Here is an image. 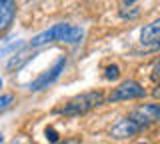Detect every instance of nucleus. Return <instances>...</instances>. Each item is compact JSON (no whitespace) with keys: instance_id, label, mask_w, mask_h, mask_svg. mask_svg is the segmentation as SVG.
<instances>
[{"instance_id":"f257e3e1","label":"nucleus","mask_w":160,"mask_h":144,"mask_svg":"<svg viewBox=\"0 0 160 144\" xmlns=\"http://www.w3.org/2000/svg\"><path fill=\"white\" fill-rule=\"evenodd\" d=\"M84 36V30L80 26H74V24H68V22H62V24H54L52 28L40 32L38 36L32 38L30 46L38 48V46H44L48 42H68V44H78Z\"/></svg>"},{"instance_id":"f03ea898","label":"nucleus","mask_w":160,"mask_h":144,"mask_svg":"<svg viewBox=\"0 0 160 144\" xmlns=\"http://www.w3.org/2000/svg\"><path fill=\"white\" fill-rule=\"evenodd\" d=\"M104 102V94L102 92H84L80 96L72 98L64 108H60V114H66V116H76V114H84L92 108L100 106Z\"/></svg>"},{"instance_id":"7ed1b4c3","label":"nucleus","mask_w":160,"mask_h":144,"mask_svg":"<svg viewBox=\"0 0 160 144\" xmlns=\"http://www.w3.org/2000/svg\"><path fill=\"white\" fill-rule=\"evenodd\" d=\"M144 88L140 86L136 80H124L120 82L112 92H110L108 100L110 102H120V100H132V98H142L144 96Z\"/></svg>"},{"instance_id":"20e7f679","label":"nucleus","mask_w":160,"mask_h":144,"mask_svg":"<svg viewBox=\"0 0 160 144\" xmlns=\"http://www.w3.org/2000/svg\"><path fill=\"white\" fill-rule=\"evenodd\" d=\"M130 120H134L138 126H148L160 120V104H142L130 112Z\"/></svg>"},{"instance_id":"39448f33","label":"nucleus","mask_w":160,"mask_h":144,"mask_svg":"<svg viewBox=\"0 0 160 144\" xmlns=\"http://www.w3.org/2000/svg\"><path fill=\"white\" fill-rule=\"evenodd\" d=\"M64 66H66V58L64 56H60L56 62H54V66L50 68V70H46L44 74H40V76L36 78V80L34 82H30V90H42V88H48L50 84H52L54 80H56V78L60 76V74H62V70H64Z\"/></svg>"},{"instance_id":"423d86ee","label":"nucleus","mask_w":160,"mask_h":144,"mask_svg":"<svg viewBox=\"0 0 160 144\" xmlns=\"http://www.w3.org/2000/svg\"><path fill=\"white\" fill-rule=\"evenodd\" d=\"M140 128L142 126H138L134 120L122 118V120H118L112 128H110V136H114V138H128V136H134Z\"/></svg>"},{"instance_id":"0eeeda50","label":"nucleus","mask_w":160,"mask_h":144,"mask_svg":"<svg viewBox=\"0 0 160 144\" xmlns=\"http://www.w3.org/2000/svg\"><path fill=\"white\" fill-rule=\"evenodd\" d=\"M16 14V2L14 0H0V32H4L12 24Z\"/></svg>"},{"instance_id":"6e6552de","label":"nucleus","mask_w":160,"mask_h":144,"mask_svg":"<svg viewBox=\"0 0 160 144\" xmlns=\"http://www.w3.org/2000/svg\"><path fill=\"white\" fill-rule=\"evenodd\" d=\"M160 38V20H154L146 24L140 32V42L142 44H154Z\"/></svg>"},{"instance_id":"1a4fd4ad","label":"nucleus","mask_w":160,"mask_h":144,"mask_svg":"<svg viewBox=\"0 0 160 144\" xmlns=\"http://www.w3.org/2000/svg\"><path fill=\"white\" fill-rule=\"evenodd\" d=\"M28 60V56H24V54H18V56H14L12 60L8 62V70H14V68H20L24 62Z\"/></svg>"},{"instance_id":"9d476101","label":"nucleus","mask_w":160,"mask_h":144,"mask_svg":"<svg viewBox=\"0 0 160 144\" xmlns=\"http://www.w3.org/2000/svg\"><path fill=\"white\" fill-rule=\"evenodd\" d=\"M104 76L108 78V80H116V78L120 76V68L116 66V64H112V66L106 68V72H104Z\"/></svg>"},{"instance_id":"9b49d317","label":"nucleus","mask_w":160,"mask_h":144,"mask_svg":"<svg viewBox=\"0 0 160 144\" xmlns=\"http://www.w3.org/2000/svg\"><path fill=\"white\" fill-rule=\"evenodd\" d=\"M12 102H14V96H12V94H4V96H0V110H6Z\"/></svg>"},{"instance_id":"f8f14e48","label":"nucleus","mask_w":160,"mask_h":144,"mask_svg":"<svg viewBox=\"0 0 160 144\" xmlns=\"http://www.w3.org/2000/svg\"><path fill=\"white\" fill-rule=\"evenodd\" d=\"M46 138L50 142H58V132L54 128H46Z\"/></svg>"},{"instance_id":"ddd939ff","label":"nucleus","mask_w":160,"mask_h":144,"mask_svg":"<svg viewBox=\"0 0 160 144\" xmlns=\"http://www.w3.org/2000/svg\"><path fill=\"white\" fill-rule=\"evenodd\" d=\"M60 144H80L78 138H72V140H66V142H60Z\"/></svg>"},{"instance_id":"4468645a","label":"nucleus","mask_w":160,"mask_h":144,"mask_svg":"<svg viewBox=\"0 0 160 144\" xmlns=\"http://www.w3.org/2000/svg\"><path fill=\"white\" fill-rule=\"evenodd\" d=\"M132 2H136V0H122V6L126 8V6H130V4H132Z\"/></svg>"},{"instance_id":"2eb2a0df","label":"nucleus","mask_w":160,"mask_h":144,"mask_svg":"<svg viewBox=\"0 0 160 144\" xmlns=\"http://www.w3.org/2000/svg\"><path fill=\"white\" fill-rule=\"evenodd\" d=\"M154 96H156V98H160V86L156 88V90H154Z\"/></svg>"},{"instance_id":"dca6fc26","label":"nucleus","mask_w":160,"mask_h":144,"mask_svg":"<svg viewBox=\"0 0 160 144\" xmlns=\"http://www.w3.org/2000/svg\"><path fill=\"white\" fill-rule=\"evenodd\" d=\"M156 74H160V64H158V66H156Z\"/></svg>"},{"instance_id":"f3484780","label":"nucleus","mask_w":160,"mask_h":144,"mask_svg":"<svg viewBox=\"0 0 160 144\" xmlns=\"http://www.w3.org/2000/svg\"><path fill=\"white\" fill-rule=\"evenodd\" d=\"M154 48H160V42H156V46H154Z\"/></svg>"},{"instance_id":"a211bd4d","label":"nucleus","mask_w":160,"mask_h":144,"mask_svg":"<svg viewBox=\"0 0 160 144\" xmlns=\"http://www.w3.org/2000/svg\"><path fill=\"white\" fill-rule=\"evenodd\" d=\"M0 88H2V78H0Z\"/></svg>"},{"instance_id":"6ab92c4d","label":"nucleus","mask_w":160,"mask_h":144,"mask_svg":"<svg viewBox=\"0 0 160 144\" xmlns=\"http://www.w3.org/2000/svg\"><path fill=\"white\" fill-rule=\"evenodd\" d=\"M0 142H2V136H0Z\"/></svg>"},{"instance_id":"aec40b11","label":"nucleus","mask_w":160,"mask_h":144,"mask_svg":"<svg viewBox=\"0 0 160 144\" xmlns=\"http://www.w3.org/2000/svg\"><path fill=\"white\" fill-rule=\"evenodd\" d=\"M140 144H146V142H140Z\"/></svg>"}]
</instances>
